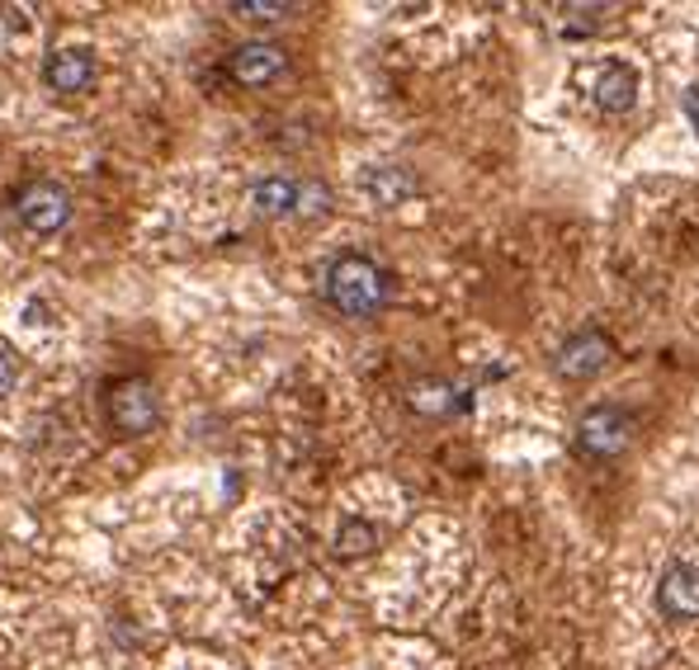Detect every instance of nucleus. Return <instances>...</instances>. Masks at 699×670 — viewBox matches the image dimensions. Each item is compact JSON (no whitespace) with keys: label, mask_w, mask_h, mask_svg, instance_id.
<instances>
[{"label":"nucleus","mask_w":699,"mask_h":670,"mask_svg":"<svg viewBox=\"0 0 699 670\" xmlns=\"http://www.w3.org/2000/svg\"><path fill=\"white\" fill-rule=\"evenodd\" d=\"M615 341H609V331L601 326H586V331H572L563 345H557V355H553V368L563 374L567 383H586V378H596L605 374L609 364H615Z\"/></svg>","instance_id":"20e7f679"},{"label":"nucleus","mask_w":699,"mask_h":670,"mask_svg":"<svg viewBox=\"0 0 699 670\" xmlns=\"http://www.w3.org/2000/svg\"><path fill=\"white\" fill-rule=\"evenodd\" d=\"M576 444L591 458H619L628 444H634V416L615 401H601V407H586L582 420H576Z\"/></svg>","instance_id":"7ed1b4c3"},{"label":"nucleus","mask_w":699,"mask_h":670,"mask_svg":"<svg viewBox=\"0 0 699 670\" xmlns=\"http://www.w3.org/2000/svg\"><path fill=\"white\" fill-rule=\"evenodd\" d=\"M411 407L421 411V416L449 420V416H463L468 407H473V401H468L463 387H453V383H445V378H426V383L411 387Z\"/></svg>","instance_id":"9b49d317"},{"label":"nucleus","mask_w":699,"mask_h":670,"mask_svg":"<svg viewBox=\"0 0 699 670\" xmlns=\"http://www.w3.org/2000/svg\"><path fill=\"white\" fill-rule=\"evenodd\" d=\"M227 66H232V76L241 85H270V81L284 76L289 52L279 43H241L232 57H227Z\"/></svg>","instance_id":"6e6552de"},{"label":"nucleus","mask_w":699,"mask_h":670,"mask_svg":"<svg viewBox=\"0 0 699 670\" xmlns=\"http://www.w3.org/2000/svg\"><path fill=\"white\" fill-rule=\"evenodd\" d=\"M43 81L58 95H85L95 85V52L91 48H58L43 62Z\"/></svg>","instance_id":"0eeeda50"},{"label":"nucleus","mask_w":699,"mask_h":670,"mask_svg":"<svg viewBox=\"0 0 699 670\" xmlns=\"http://www.w3.org/2000/svg\"><path fill=\"white\" fill-rule=\"evenodd\" d=\"M359 189H364V199H369V203L397 208V203H407L416 193V175L407 166H364Z\"/></svg>","instance_id":"1a4fd4ad"},{"label":"nucleus","mask_w":699,"mask_h":670,"mask_svg":"<svg viewBox=\"0 0 699 670\" xmlns=\"http://www.w3.org/2000/svg\"><path fill=\"white\" fill-rule=\"evenodd\" d=\"M14 383H20V359H14L10 349H0V397H10Z\"/></svg>","instance_id":"dca6fc26"},{"label":"nucleus","mask_w":699,"mask_h":670,"mask_svg":"<svg viewBox=\"0 0 699 670\" xmlns=\"http://www.w3.org/2000/svg\"><path fill=\"white\" fill-rule=\"evenodd\" d=\"M657 609L671 624L699 619V562H671L657 580Z\"/></svg>","instance_id":"423d86ee"},{"label":"nucleus","mask_w":699,"mask_h":670,"mask_svg":"<svg viewBox=\"0 0 699 670\" xmlns=\"http://www.w3.org/2000/svg\"><path fill=\"white\" fill-rule=\"evenodd\" d=\"M326 208H331V189L317 185V180H303V189H299V213H326Z\"/></svg>","instance_id":"2eb2a0df"},{"label":"nucleus","mask_w":699,"mask_h":670,"mask_svg":"<svg viewBox=\"0 0 699 670\" xmlns=\"http://www.w3.org/2000/svg\"><path fill=\"white\" fill-rule=\"evenodd\" d=\"M591 100H596L605 114H628L638 100V72L624 62H605L596 85H591Z\"/></svg>","instance_id":"9d476101"},{"label":"nucleus","mask_w":699,"mask_h":670,"mask_svg":"<svg viewBox=\"0 0 699 670\" xmlns=\"http://www.w3.org/2000/svg\"><path fill=\"white\" fill-rule=\"evenodd\" d=\"M14 218H20L29 232L52 237L72 222V193L58 180H29L20 193H14Z\"/></svg>","instance_id":"39448f33"},{"label":"nucleus","mask_w":699,"mask_h":670,"mask_svg":"<svg viewBox=\"0 0 699 670\" xmlns=\"http://www.w3.org/2000/svg\"><path fill=\"white\" fill-rule=\"evenodd\" d=\"M322 289H326V303L345 312V316H374L388 307V297H393V274L383 270L378 260L369 255H359V251H345L326 264V279H322Z\"/></svg>","instance_id":"f257e3e1"},{"label":"nucleus","mask_w":699,"mask_h":670,"mask_svg":"<svg viewBox=\"0 0 699 670\" xmlns=\"http://www.w3.org/2000/svg\"><path fill=\"white\" fill-rule=\"evenodd\" d=\"M680 104H686V118H690V128L699 133V91H686V100H680Z\"/></svg>","instance_id":"f3484780"},{"label":"nucleus","mask_w":699,"mask_h":670,"mask_svg":"<svg viewBox=\"0 0 699 670\" xmlns=\"http://www.w3.org/2000/svg\"><path fill=\"white\" fill-rule=\"evenodd\" d=\"M299 180H289V175H270V180H260L251 189V203H255V213H265V218H289V213H299Z\"/></svg>","instance_id":"f8f14e48"},{"label":"nucleus","mask_w":699,"mask_h":670,"mask_svg":"<svg viewBox=\"0 0 699 670\" xmlns=\"http://www.w3.org/2000/svg\"><path fill=\"white\" fill-rule=\"evenodd\" d=\"M104 420H109V430L124 435V439L152 435V426L161 420V397H156V387L137 374L114 378L104 387Z\"/></svg>","instance_id":"f03ea898"},{"label":"nucleus","mask_w":699,"mask_h":670,"mask_svg":"<svg viewBox=\"0 0 699 670\" xmlns=\"http://www.w3.org/2000/svg\"><path fill=\"white\" fill-rule=\"evenodd\" d=\"M232 14H247V20H279V14H293L289 0H232Z\"/></svg>","instance_id":"4468645a"},{"label":"nucleus","mask_w":699,"mask_h":670,"mask_svg":"<svg viewBox=\"0 0 699 670\" xmlns=\"http://www.w3.org/2000/svg\"><path fill=\"white\" fill-rule=\"evenodd\" d=\"M374 548H378V528L369 520H359V515H345L341 528H336V553L341 557H364Z\"/></svg>","instance_id":"ddd939ff"}]
</instances>
